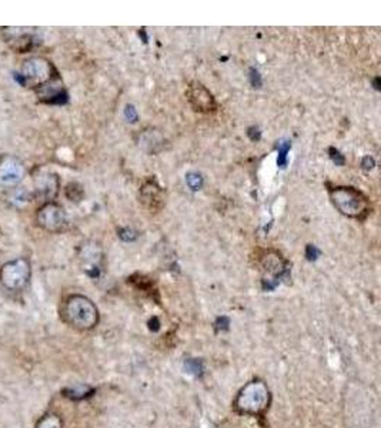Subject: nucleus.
Masks as SVG:
<instances>
[{"label":"nucleus","mask_w":381,"mask_h":428,"mask_svg":"<svg viewBox=\"0 0 381 428\" xmlns=\"http://www.w3.org/2000/svg\"><path fill=\"white\" fill-rule=\"evenodd\" d=\"M290 143L285 141L283 143V145L278 146V159H277V164L280 166V168H284L285 163H287V153L290 150Z\"/></svg>","instance_id":"2eb2a0df"},{"label":"nucleus","mask_w":381,"mask_h":428,"mask_svg":"<svg viewBox=\"0 0 381 428\" xmlns=\"http://www.w3.org/2000/svg\"><path fill=\"white\" fill-rule=\"evenodd\" d=\"M186 370H187L188 373L199 375V374L202 373V364H200L199 362H196V360H187V363H186Z\"/></svg>","instance_id":"f3484780"},{"label":"nucleus","mask_w":381,"mask_h":428,"mask_svg":"<svg viewBox=\"0 0 381 428\" xmlns=\"http://www.w3.org/2000/svg\"><path fill=\"white\" fill-rule=\"evenodd\" d=\"M126 116L127 117H133V122H136V118H137V116H136V113H134V109L132 107V106H127V109H126Z\"/></svg>","instance_id":"412c9836"},{"label":"nucleus","mask_w":381,"mask_h":428,"mask_svg":"<svg viewBox=\"0 0 381 428\" xmlns=\"http://www.w3.org/2000/svg\"><path fill=\"white\" fill-rule=\"evenodd\" d=\"M187 99L196 112L210 113L216 110V99L213 94L199 82L190 83L187 89Z\"/></svg>","instance_id":"0eeeda50"},{"label":"nucleus","mask_w":381,"mask_h":428,"mask_svg":"<svg viewBox=\"0 0 381 428\" xmlns=\"http://www.w3.org/2000/svg\"><path fill=\"white\" fill-rule=\"evenodd\" d=\"M330 157L333 159V161H335L336 164H339V166H343L344 164V157L340 154V152L337 150V149H335V148H331L330 149Z\"/></svg>","instance_id":"a211bd4d"},{"label":"nucleus","mask_w":381,"mask_h":428,"mask_svg":"<svg viewBox=\"0 0 381 428\" xmlns=\"http://www.w3.org/2000/svg\"><path fill=\"white\" fill-rule=\"evenodd\" d=\"M330 199L342 214L351 219H364L370 211L369 199L354 187H333L330 188Z\"/></svg>","instance_id":"7ed1b4c3"},{"label":"nucleus","mask_w":381,"mask_h":428,"mask_svg":"<svg viewBox=\"0 0 381 428\" xmlns=\"http://www.w3.org/2000/svg\"><path fill=\"white\" fill-rule=\"evenodd\" d=\"M3 36L6 43L19 53H25L36 46V35L29 28H5Z\"/></svg>","instance_id":"1a4fd4ad"},{"label":"nucleus","mask_w":381,"mask_h":428,"mask_svg":"<svg viewBox=\"0 0 381 428\" xmlns=\"http://www.w3.org/2000/svg\"><path fill=\"white\" fill-rule=\"evenodd\" d=\"M363 166H364L366 169H371L373 166H374V160L371 157H366L364 161H363Z\"/></svg>","instance_id":"aec40b11"},{"label":"nucleus","mask_w":381,"mask_h":428,"mask_svg":"<svg viewBox=\"0 0 381 428\" xmlns=\"http://www.w3.org/2000/svg\"><path fill=\"white\" fill-rule=\"evenodd\" d=\"M270 401L272 394L263 380H251L237 394L234 409L240 414L260 416L269 409Z\"/></svg>","instance_id":"f03ea898"},{"label":"nucleus","mask_w":381,"mask_h":428,"mask_svg":"<svg viewBox=\"0 0 381 428\" xmlns=\"http://www.w3.org/2000/svg\"><path fill=\"white\" fill-rule=\"evenodd\" d=\"M20 76L23 84L30 86L36 90L57 80V73L53 64L44 57L28 59L20 67Z\"/></svg>","instance_id":"20e7f679"},{"label":"nucleus","mask_w":381,"mask_h":428,"mask_svg":"<svg viewBox=\"0 0 381 428\" xmlns=\"http://www.w3.org/2000/svg\"><path fill=\"white\" fill-rule=\"evenodd\" d=\"M32 276V267L28 258H16L8 261L0 269V283L10 292L23 290L29 284Z\"/></svg>","instance_id":"39448f33"},{"label":"nucleus","mask_w":381,"mask_h":428,"mask_svg":"<svg viewBox=\"0 0 381 428\" xmlns=\"http://www.w3.org/2000/svg\"><path fill=\"white\" fill-rule=\"evenodd\" d=\"M63 317L69 326L80 331H87L98 326L100 316L98 307L90 298L82 294H73L64 301Z\"/></svg>","instance_id":"f257e3e1"},{"label":"nucleus","mask_w":381,"mask_h":428,"mask_svg":"<svg viewBox=\"0 0 381 428\" xmlns=\"http://www.w3.org/2000/svg\"><path fill=\"white\" fill-rule=\"evenodd\" d=\"M37 224L51 233H60L67 227V214L64 208L55 203L47 202L37 211Z\"/></svg>","instance_id":"423d86ee"},{"label":"nucleus","mask_w":381,"mask_h":428,"mask_svg":"<svg viewBox=\"0 0 381 428\" xmlns=\"http://www.w3.org/2000/svg\"><path fill=\"white\" fill-rule=\"evenodd\" d=\"M317 254H319V250L314 246H312V244L307 246V258L308 260H316Z\"/></svg>","instance_id":"6ab92c4d"},{"label":"nucleus","mask_w":381,"mask_h":428,"mask_svg":"<svg viewBox=\"0 0 381 428\" xmlns=\"http://www.w3.org/2000/svg\"><path fill=\"white\" fill-rule=\"evenodd\" d=\"M186 180H187V184L190 186V188H192V190H199L202 187V184H203V179L197 173L187 175Z\"/></svg>","instance_id":"dca6fc26"},{"label":"nucleus","mask_w":381,"mask_h":428,"mask_svg":"<svg viewBox=\"0 0 381 428\" xmlns=\"http://www.w3.org/2000/svg\"><path fill=\"white\" fill-rule=\"evenodd\" d=\"M36 428H63V421L60 416L55 413H49V414H44L36 422Z\"/></svg>","instance_id":"4468645a"},{"label":"nucleus","mask_w":381,"mask_h":428,"mask_svg":"<svg viewBox=\"0 0 381 428\" xmlns=\"http://www.w3.org/2000/svg\"><path fill=\"white\" fill-rule=\"evenodd\" d=\"M25 166L13 156L0 157V184L6 187L17 186L25 177Z\"/></svg>","instance_id":"6e6552de"},{"label":"nucleus","mask_w":381,"mask_h":428,"mask_svg":"<svg viewBox=\"0 0 381 428\" xmlns=\"http://www.w3.org/2000/svg\"><path fill=\"white\" fill-rule=\"evenodd\" d=\"M261 269L267 274V277H265V283L267 281V285L270 281L277 280L280 277H283L285 273H287V263L283 260V257L276 253V251H267L263 258H261ZM266 285V289H267Z\"/></svg>","instance_id":"9d476101"},{"label":"nucleus","mask_w":381,"mask_h":428,"mask_svg":"<svg viewBox=\"0 0 381 428\" xmlns=\"http://www.w3.org/2000/svg\"><path fill=\"white\" fill-rule=\"evenodd\" d=\"M57 190H59V179L55 175L44 176L37 186L39 195L46 200H52L57 195Z\"/></svg>","instance_id":"f8f14e48"},{"label":"nucleus","mask_w":381,"mask_h":428,"mask_svg":"<svg viewBox=\"0 0 381 428\" xmlns=\"http://www.w3.org/2000/svg\"><path fill=\"white\" fill-rule=\"evenodd\" d=\"M93 394V389L87 384H75V386H70V387H66L63 390V395L70 398V400H75V401H80V400H85L87 397H90Z\"/></svg>","instance_id":"ddd939ff"},{"label":"nucleus","mask_w":381,"mask_h":428,"mask_svg":"<svg viewBox=\"0 0 381 428\" xmlns=\"http://www.w3.org/2000/svg\"><path fill=\"white\" fill-rule=\"evenodd\" d=\"M140 202L145 204V207L149 208L152 213L159 211L164 203L161 187H159L154 180L146 181L140 190Z\"/></svg>","instance_id":"9b49d317"}]
</instances>
